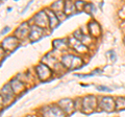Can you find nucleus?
Masks as SVG:
<instances>
[{"label":"nucleus","mask_w":125,"mask_h":117,"mask_svg":"<svg viewBox=\"0 0 125 117\" xmlns=\"http://www.w3.org/2000/svg\"><path fill=\"white\" fill-rule=\"evenodd\" d=\"M45 117H65V114L62 109L56 107H49L44 110Z\"/></svg>","instance_id":"nucleus-1"},{"label":"nucleus","mask_w":125,"mask_h":117,"mask_svg":"<svg viewBox=\"0 0 125 117\" xmlns=\"http://www.w3.org/2000/svg\"><path fill=\"white\" fill-rule=\"evenodd\" d=\"M81 63V58H76L74 56H71V54H68V56H65L62 58V63L66 66L67 68H73V69H76L75 65L74 63Z\"/></svg>","instance_id":"nucleus-2"},{"label":"nucleus","mask_w":125,"mask_h":117,"mask_svg":"<svg viewBox=\"0 0 125 117\" xmlns=\"http://www.w3.org/2000/svg\"><path fill=\"white\" fill-rule=\"evenodd\" d=\"M96 106V98L94 96L85 97L84 101L83 103V110H84L85 113H90L93 111V109Z\"/></svg>","instance_id":"nucleus-3"},{"label":"nucleus","mask_w":125,"mask_h":117,"mask_svg":"<svg viewBox=\"0 0 125 117\" xmlns=\"http://www.w3.org/2000/svg\"><path fill=\"white\" fill-rule=\"evenodd\" d=\"M37 72H38V75H39V77H40V80H42V81H45L46 79H48V77L51 75L50 69L44 64H40L38 66Z\"/></svg>","instance_id":"nucleus-4"},{"label":"nucleus","mask_w":125,"mask_h":117,"mask_svg":"<svg viewBox=\"0 0 125 117\" xmlns=\"http://www.w3.org/2000/svg\"><path fill=\"white\" fill-rule=\"evenodd\" d=\"M48 17H47L46 12H40L36 17H34V20L36 23L38 24V26L40 27H45L47 25V22H48Z\"/></svg>","instance_id":"nucleus-5"},{"label":"nucleus","mask_w":125,"mask_h":117,"mask_svg":"<svg viewBox=\"0 0 125 117\" xmlns=\"http://www.w3.org/2000/svg\"><path fill=\"white\" fill-rule=\"evenodd\" d=\"M101 108H102V110H105L107 112H111L114 110L115 105H114V100H113L112 97H104V98H102Z\"/></svg>","instance_id":"nucleus-6"},{"label":"nucleus","mask_w":125,"mask_h":117,"mask_svg":"<svg viewBox=\"0 0 125 117\" xmlns=\"http://www.w3.org/2000/svg\"><path fill=\"white\" fill-rule=\"evenodd\" d=\"M29 30H30V28H29V26H27V23H23V24L19 26L18 29L16 30V35H17V36H19V34H22L21 38L23 39L24 37H26L28 34H30ZM28 36H29V35H28Z\"/></svg>","instance_id":"nucleus-7"},{"label":"nucleus","mask_w":125,"mask_h":117,"mask_svg":"<svg viewBox=\"0 0 125 117\" xmlns=\"http://www.w3.org/2000/svg\"><path fill=\"white\" fill-rule=\"evenodd\" d=\"M2 95H4V100L7 101L9 99H10L14 95V90L11 88V86L6 85L4 88L2 89Z\"/></svg>","instance_id":"nucleus-8"},{"label":"nucleus","mask_w":125,"mask_h":117,"mask_svg":"<svg viewBox=\"0 0 125 117\" xmlns=\"http://www.w3.org/2000/svg\"><path fill=\"white\" fill-rule=\"evenodd\" d=\"M47 14L50 15L49 20H50V25H51V27H52V28L56 27L58 25V23H60V21L57 20L56 16H55V15H53V12H51V11H47Z\"/></svg>","instance_id":"nucleus-9"},{"label":"nucleus","mask_w":125,"mask_h":117,"mask_svg":"<svg viewBox=\"0 0 125 117\" xmlns=\"http://www.w3.org/2000/svg\"><path fill=\"white\" fill-rule=\"evenodd\" d=\"M61 106L62 108V110H65V111H71L72 110V107H73L72 100H69V99L62 100L61 101Z\"/></svg>","instance_id":"nucleus-10"},{"label":"nucleus","mask_w":125,"mask_h":117,"mask_svg":"<svg viewBox=\"0 0 125 117\" xmlns=\"http://www.w3.org/2000/svg\"><path fill=\"white\" fill-rule=\"evenodd\" d=\"M62 6H64V3H62V1H58V2L54 3V4L52 5L53 9H57V10H62Z\"/></svg>","instance_id":"nucleus-11"},{"label":"nucleus","mask_w":125,"mask_h":117,"mask_svg":"<svg viewBox=\"0 0 125 117\" xmlns=\"http://www.w3.org/2000/svg\"><path fill=\"white\" fill-rule=\"evenodd\" d=\"M97 90H102V91H111V89L107 87H103V86H99L97 87Z\"/></svg>","instance_id":"nucleus-12"},{"label":"nucleus","mask_w":125,"mask_h":117,"mask_svg":"<svg viewBox=\"0 0 125 117\" xmlns=\"http://www.w3.org/2000/svg\"><path fill=\"white\" fill-rule=\"evenodd\" d=\"M9 30H10V28H9V27H6L5 29H3V30H2V35H4L5 33H7V32H9Z\"/></svg>","instance_id":"nucleus-13"}]
</instances>
